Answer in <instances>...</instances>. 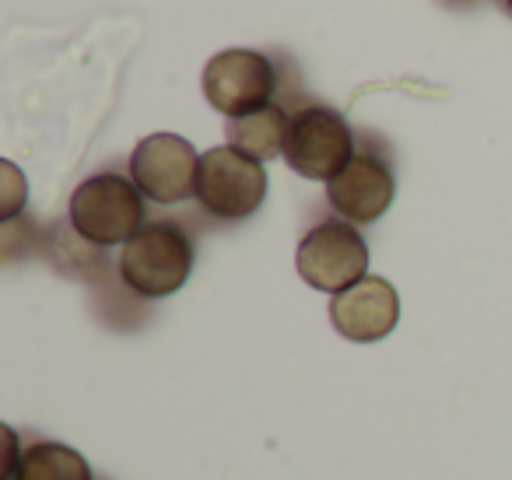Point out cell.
Masks as SVG:
<instances>
[{
  "mask_svg": "<svg viewBox=\"0 0 512 480\" xmlns=\"http://www.w3.org/2000/svg\"><path fill=\"white\" fill-rule=\"evenodd\" d=\"M71 228L92 246H116L130 242L148 225V204H144L141 186L120 169H99L81 179L71 193L67 207Z\"/></svg>",
  "mask_w": 512,
  "mask_h": 480,
  "instance_id": "6da1fadb",
  "label": "cell"
},
{
  "mask_svg": "<svg viewBox=\"0 0 512 480\" xmlns=\"http://www.w3.org/2000/svg\"><path fill=\"white\" fill-rule=\"evenodd\" d=\"M193 270V239L179 221H148L130 242H123L120 277L134 295H176Z\"/></svg>",
  "mask_w": 512,
  "mask_h": 480,
  "instance_id": "7a4b0ae2",
  "label": "cell"
},
{
  "mask_svg": "<svg viewBox=\"0 0 512 480\" xmlns=\"http://www.w3.org/2000/svg\"><path fill=\"white\" fill-rule=\"evenodd\" d=\"M355 148H358V134L348 127V120L337 109L323 106V102H302L299 109H292L285 155L281 158L302 179L330 183L351 162Z\"/></svg>",
  "mask_w": 512,
  "mask_h": 480,
  "instance_id": "3957f363",
  "label": "cell"
},
{
  "mask_svg": "<svg viewBox=\"0 0 512 480\" xmlns=\"http://www.w3.org/2000/svg\"><path fill=\"white\" fill-rule=\"evenodd\" d=\"M397 197V176L386 144L376 134H358V148L351 162L327 183V204L337 218L351 225H372L390 211Z\"/></svg>",
  "mask_w": 512,
  "mask_h": 480,
  "instance_id": "277c9868",
  "label": "cell"
},
{
  "mask_svg": "<svg viewBox=\"0 0 512 480\" xmlns=\"http://www.w3.org/2000/svg\"><path fill=\"white\" fill-rule=\"evenodd\" d=\"M281 92V71L274 57L260 50H225L207 60L204 67V95L225 120L260 113L274 106Z\"/></svg>",
  "mask_w": 512,
  "mask_h": 480,
  "instance_id": "5b68a950",
  "label": "cell"
},
{
  "mask_svg": "<svg viewBox=\"0 0 512 480\" xmlns=\"http://www.w3.org/2000/svg\"><path fill=\"white\" fill-rule=\"evenodd\" d=\"M299 277L316 291L341 295L351 284L369 277V246L362 232L344 218H323L302 235L299 253H295Z\"/></svg>",
  "mask_w": 512,
  "mask_h": 480,
  "instance_id": "8992f818",
  "label": "cell"
},
{
  "mask_svg": "<svg viewBox=\"0 0 512 480\" xmlns=\"http://www.w3.org/2000/svg\"><path fill=\"white\" fill-rule=\"evenodd\" d=\"M197 204L221 221H242L260 211L267 197L264 162L249 158L246 151L221 144L200 155L197 172Z\"/></svg>",
  "mask_w": 512,
  "mask_h": 480,
  "instance_id": "52a82bcc",
  "label": "cell"
},
{
  "mask_svg": "<svg viewBox=\"0 0 512 480\" xmlns=\"http://www.w3.org/2000/svg\"><path fill=\"white\" fill-rule=\"evenodd\" d=\"M200 158L179 134H151L130 155V179L155 204H183L197 193Z\"/></svg>",
  "mask_w": 512,
  "mask_h": 480,
  "instance_id": "ba28073f",
  "label": "cell"
},
{
  "mask_svg": "<svg viewBox=\"0 0 512 480\" xmlns=\"http://www.w3.org/2000/svg\"><path fill=\"white\" fill-rule=\"evenodd\" d=\"M330 323L351 344H376L400 323V295L386 277H362L330 298Z\"/></svg>",
  "mask_w": 512,
  "mask_h": 480,
  "instance_id": "9c48e42d",
  "label": "cell"
},
{
  "mask_svg": "<svg viewBox=\"0 0 512 480\" xmlns=\"http://www.w3.org/2000/svg\"><path fill=\"white\" fill-rule=\"evenodd\" d=\"M288 123H292V109H288L285 102H274V106L260 109V113L225 120V137L232 148L246 151L256 162H267V158L285 155Z\"/></svg>",
  "mask_w": 512,
  "mask_h": 480,
  "instance_id": "30bf717a",
  "label": "cell"
},
{
  "mask_svg": "<svg viewBox=\"0 0 512 480\" xmlns=\"http://www.w3.org/2000/svg\"><path fill=\"white\" fill-rule=\"evenodd\" d=\"M8 480H92V466L67 445L36 442L8 466Z\"/></svg>",
  "mask_w": 512,
  "mask_h": 480,
  "instance_id": "8fae6325",
  "label": "cell"
},
{
  "mask_svg": "<svg viewBox=\"0 0 512 480\" xmlns=\"http://www.w3.org/2000/svg\"><path fill=\"white\" fill-rule=\"evenodd\" d=\"M502 8H505V11H509V15H512V0H502Z\"/></svg>",
  "mask_w": 512,
  "mask_h": 480,
  "instance_id": "7c38bea8",
  "label": "cell"
}]
</instances>
